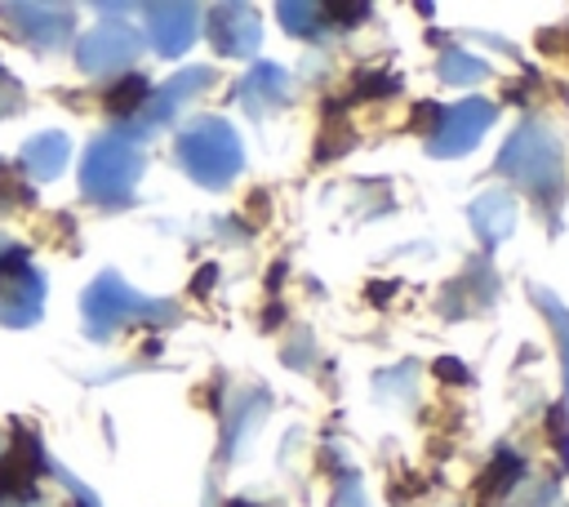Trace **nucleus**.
<instances>
[{
  "label": "nucleus",
  "mask_w": 569,
  "mask_h": 507,
  "mask_svg": "<svg viewBox=\"0 0 569 507\" xmlns=\"http://www.w3.org/2000/svg\"><path fill=\"white\" fill-rule=\"evenodd\" d=\"M49 471H53V476H62V480H67V489H71V494H76V507H98V498H93V494H89V489H84V485H80V480H71V476H67V471H62V467H49Z\"/></svg>",
  "instance_id": "nucleus-31"
},
{
  "label": "nucleus",
  "mask_w": 569,
  "mask_h": 507,
  "mask_svg": "<svg viewBox=\"0 0 569 507\" xmlns=\"http://www.w3.org/2000/svg\"><path fill=\"white\" fill-rule=\"evenodd\" d=\"M498 173L511 178L516 187H525L547 213H556V205L565 200V147L560 138L542 125V120H525L498 151Z\"/></svg>",
  "instance_id": "nucleus-1"
},
{
  "label": "nucleus",
  "mask_w": 569,
  "mask_h": 507,
  "mask_svg": "<svg viewBox=\"0 0 569 507\" xmlns=\"http://www.w3.org/2000/svg\"><path fill=\"white\" fill-rule=\"evenodd\" d=\"M209 44L222 58H253L262 44V22L249 4H218L209 9Z\"/></svg>",
  "instance_id": "nucleus-10"
},
{
  "label": "nucleus",
  "mask_w": 569,
  "mask_h": 507,
  "mask_svg": "<svg viewBox=\"0 0 569 507\" xmlns=\"http://www.w3.org/2000/svg\"><path fill=\"white\" fill-rule=\"evenodd\" d=\"M329 507H369V503H365V489H360V476H356L351 467L338 471V485H333Z\"/></svg>",
  "instance_id": "nucleus-24"
},
{
  "label": "nucleus",
  "mask_w": 569,
  "mask_h": 507,
  "mask_svg": "<svg viewBox=\"0 0 569 507\" xmlns=\"http://www.w3.org/2000/svg\"><path fill=\"white\" fill-rule=\"evenodd\" d=\"M391 294H396V280H373L369 285V302H387Z\"/></svg>",
  "instance_id": "nucleus-33"
},
{
  "label": "nucleus",
  "mask_w": 569,
  "mask_h": 507,
  "mask_svg": "<svg viewBox=\"0 0 569 507\" xmlns=\"http://www.w3.org/2000/svg\"><path fill=\"white\" fill-rule=\"evenodd\" d=\"M249 200H253V222H262V218L271 213V200H267V191H253Z\"/></svg>",
  "instance_id": "nucleus-34"
},
{
  "label": "nucleus",
  "mask_w": 569,
  "mask_h": 507,
  "mask_svg": "<svg viewBox=\"0 0 569 507\" xmlns=\"http://www.w3.org/2000/svg\"><path fill=\"white\" fill-rule=\"evenodd\" d=\"M227 507H258V503H244V498H236V503H227Z\"/></svg>",
  "instance_id": "nucleus-35"
},
{
  "label": "nucleus",
  "mask_w": 569,
  "mask_h": 507,
  "mask_svg": "<svg viewBox=\"0 0 569 507\" xmlns=\"http://www.w3.org/2000/svg\"><path fill=\"white\" fill-rule=\"evenodd\" d=\"M431 374H436L440 382H449V387H458V382L467 387V382H471V369H467L462 360H453V356H436V360H431Z\"/></svg>",
  "instance_id": "nucleus-26"
},
{
  "label": "nucleus",
  "mask_w": 569,
  "mask_h": 507,
  "mask_svg": "<svg viewBox=\"0 0 569 507\" xmlns=\"http://www.w3.org/2000/svg\"><path fill=\"white\" fill-rule=\"evenodd\" d=\"M178 165L187 169L191 182L209 187V191H222L236 182L240 165H244V147L236 138V129L218 116H200L191 120L182 133H178V147H173Z\"/></svg>",
  "instance_id": "nucleus-3"
},
{
  "label": "nucleus",
  "mask_w": 569,
  "mask_h": 507,
  "mask_svg": "<svg viewBox=\"0 0 569 507\" xmlns=\"http://www.w3.org/2000/svg\"><path fill=\"white\" fill-rule=\"evenodd\" d=\"M351 147H356V129H351L342 116H333V120L320 125V138H316V165L338 160V156H347Z\"/></svg>",
  "instance_id": "nucleus-22"
},
{
  "label": "nucleus",
  "mask_w": 569,
  "mask_h": 507,
  "mask_svg": "<svg viewBox=\"0 0 569 507\" xmlns=\"http://www.w3.org/2000/svg\"><path fill=\"white\" fill-rule=\"evenodd\" d=\"M280 360H284V365H293V369H302V365L311 360V338H307V334H298V342H293V347H280Z\"/></svg>",
  "instance_id": "nucleus-29"
},
{
  "label": "nucleus",
  "mask_w": 569,
  "mask_h": 507,
  "mask_svg": "<svg viewBox=\"0 0 569 507\" xmlns=\"http://www.w3.org/2000/svg\"><path fill=\"white\" fill-rule=\"evenodd\" d=\"M147 93H151V84H147L142 76H124L120 84H111V89H107V98H102V102H107V111H111V116H124V120H129V116H138V111H142Z\"/></svg>",
  "instance_id": "nucleus-21"
},
{
  "label": "nucleus",
  "mask_w": 569,
  "mask_h": 507,
  "mask_svg": "<svg viewBox=\"0 0 569 507\" xmlns=\"http://www.w3.org/2000/svg\"><path fill=\"white\" fill-rule=\"evenodd\" d=\"M276 18H280V27H284L289 36H298V40H320V36L329 31L325 9H320V4H311V0H289V4H276Z\"/></svg>",
  "instance_id": "nucleus-18"
},
{
  "label": "nucleus",
  "mask_w": 569,
  "mask_h": 507,
  "mask_svg": "<svg viewBox=\"0 0 569 507\" xmlns=\"http://www.w3.org/2000/svg\"><path fill=\"white\" fill-rule=\"evenodd\" d=\"M147 36H151V49L160 58H178L191 49L196 31H200V9L196 4H147Z\"/></svg>",
  "instance_id": "nucleus-11"
},
{
  "label": "nucleus",
  "mask_w": 569,
  "mask_h": 507,
  "mask_svg": "<svg viewBox=\"0 0 569 507\" xmlns=\"http://www.w3.org/2000/svg\"><path fill=\"white\" fill-rule=\"evenodd\" d=\"M138 49H142V36H138L133 27H124V22H102V27H93V31L76 44V62H80V71H89V76H111V71H124V67L138 58Z\"/></svg>",
  "instance_id": "nucleus-7"
},
{
  "label": "nucleus",
  "mask_w": 569,
  "mask_h": 507,
  "mask_svg": "<svg viewBox=\"0 0 569 507\" xmlns=\"http://www.w3.org/2000/svg\"><path fill=\"white\" fill-rule=\"evenodd\" d=\"M427 494V476H418V471H409V467H400V471H391V480H387V498L391 503H418Z\"/></svg>",
  "instance_id": "nucleus-23"
},
{
  "label": "nucleus",
  "mask_w": 569,
  "mask_h": 507,
  "mask_svg": "<svg viewBox=\"0 0 569 507\" xmlns=\"http://www.w3.org/2000/svg\"><path fill=\"white\" fill-rule=\"evenodd\" d=\"M520 480H525V458H520L511 445H498V454L489 458V467L476 476V503H480V507H493V503L507 498Z\"/></svg>",
  "instance_id": "nucleus-14"
},
{
  "label": "nucleus",
  "mask_w": 569,
  "mask_h": 507,
  "mask_svg": "<svg viewBox=\"0 0 569 507\" xmlns=\"http://www.w3.org/2000/svg\"><path fill=\"white\" fill-rule=\"evenodd\" d=\"M80 316H84V334L89 338H111L120 325H173L178 307L169 298H142L138 289H129L116 271H102L84 298H80Z\"/></svg>",
  "instance_id": "nucleus-2"
},
{
  "label": "nucleus",
  "mask_w": 569,
  "mask_h": 507,
  "mask_svg": "<svg viewBox=\"0 0 569 507\" xmlns=\"http://www.w3.org/2000/svg\"><path fill=\"white\" fill-rule=\"evenodd\" d=\"M396 93H400V76L387 71V67H369V71L351 76L347 102H373V98H396Z\"/></svg>",
  "instance_id": "nucleus-20"
},
{
  "label": "nucleus",
  "mask_w": 569,
  "mask_h": 507,
  "mask_svg": "<svg viewBox=\"0 0 569 507\" xmlns=\"http://www.w3.org/2000/svg\"><path fill=\"white\" fill-rule=\"evenodd\" d=\"M529 298H533L538 316L551 325V334H556V342H560V369H565V400H560V409H565V418H569V307H565L551 289H533V285H529Z\"/></svg>",
  "instance_id": "nucleus-17"
},
{
  "label": "nucleus",
  "mask_w": 569,
  "mask_h": 507,
  "mask_svg": "<svg viewBox=\"0 0 569 507\" xmlns=\"http://www.w3.org/2000/svg\"><path fill=\"white\" fill-rule=\"evenodd\" d=\"M436 76H440L445 84L471 89V84H480V80L489 76V62L476 58V53H467V49H445V53L436 58Z\"/></svg>",
  "instance_id": "nucleus-19"
},
{
  "label": "nucleus",
  "mask_w": 569,
  "mask_h": 507,
  "mask_svg": "<svg viewBox=\"0 0 569 507\" xmlns=\"http://www.w3.org/2000/svg\"><path fill=\"white\" fill-rule=\"evenodd\" d=\"M236 102H240L253 120L280 111V107L289 102V76H284V67H280V62H253L249 76L236 84Z\"/></svg>",
  "instance_id": "nucleus-12"
},
{
  "label": "nucleus",
  "mask_w": 569,
  "mask_h": 507,
  "mask_svg": "<svg viewBox=\"0 0 569 507\" xmlns=\"http://www.w3.org/2000/svg\"><path fill=\"white\" fill-rule=\"evenodd\" d=\"M213 67H182L178 76H169L156 93H147V102H142V111H138V133H147V129H156V125H169L191 98H200L204 89H213Z\"/></svg>",
  "instance_id": "nucleus-9"
},
{
  "label": "nucleus",
  "mask_w": 569,
  "mask_h": 507,
  "mask_svg": "<svg viewBox=\"0 0 569 507\" xmlns=\"http://www.w3.org/2000/svg\"><path fill=\"white\" fill-rule=\"evenodd\" d=\"M493 120H498V107L489 98H462L453 107H440V120L427 138V151L440 156V160L467 156V151H476V142L485 138V129Z\"/></svg>",
  "instance_id": "nucleus-6"
},
{
  "label": "nucleus",
  "mask_w": 569,
  "mask_h": 507,
  "mask_svg": "<svg viewBox=\"0 0 569 507\" xmlns=\"http://www.w3.org/2000/svg\"><path fill=\"white\" fill-rule=\"evenodd\" d=\"M538 49H547V53H569V27H547V31H538Z\"/></svg>",
  "instance_id": "nucleus-30"
},
{
  "label": "nucleus",
  "mask_w": 569,
  "mask_h": 507,
  "mask_svg": "<svg viewBox=\"0 0 569 507\" xmlns=\"http://www.w3.org/2000/svg\"><path fill=\"white\" fill-rule=\"evenodd\" d=\"M467 222H471V231L485 240V249L502 245V240L516 231V196H511V191H498V187L480 191V196L467 205Z\"/></svg>",
  "instance_id": "nucleus-13"
},
{
  "label": "nucleus",
  "mask_w": 569,
  "mask_h": 507,
  "mask_svg": "<svg viewBox=\"0 0 569 507\" xmlns=\"http://www.w3.org/2000/svg\"><path fill=\"white\" fill-rule=\"evenodd\" d=\"M267 405H271V396H267L262 387L240 391V400L231 405V418L222 422V458H236V445H240L244 436H253V431H258V422H262Z\"/></svg>",
  "instance_id": "nucleus-16"
},
{
  "label": "nucleus",
  "mask_w": 569,
  "mask_h": 507,
  "mask_svg": "<svg viewBox=\"0 0 569 507\" xmlns=\"http://www.w3.org/2000/svg\"><path fill=\"white\" fill-rule=\"evenodd\" d=\"M22 107V89H18V80L0 67V116H13Z\"/></svg>",
  "instance_id": "nucleus-28"
},
{
  "label": "nucleus",
  "mask_w": 569,
  "mask_h": 507,
  "mask_svg": "<svg viewBox=\"0 0 569 507\" xmlns=\"http://www.w3.org/2000/svg\"><path fill=\"white\" fill-rule=\"evenodd\" d=\"M142 178V151L124 133H102L89 142L80 165V187L98 205H129L133 187Z\"/></svg>",
  "instance_id": "nucleus-4"
},
{
  "label": "nucleus",
  "mask_w": 569,
  "mask_h": 507,
  "mask_svg": "<svg viewBox=\"0 0 569 507\" xmlns=\"http://www.w3.org/2000/svg\"><path fill=\"white\" fill-rule=\"evenodd\" d=\"M67 156H71V142H67V133H36L27 147H22V169L36 178V182H49V178H58L62 169H67Z\"/></svg>",
  "instance_id": "nucleus-15"
},
{
  "label": "nucleus",
  "mask_w": 569,
  "mask_h": 507,
  "mask_svg": "<svg viewBox=\"0 0 569 507\" xmlns=\"http://www.w3.org/2000/svg\"><path fill=\"white\" fill-rule=\"evenodd\" d=\"M44 307V276L27 262L22 245L0 236V325H36Z\"/></svg>",
  "instance_id": "nucleus-5"
},
{
  "label": "nucleus",
  "mask_w": 569,
  "mask_h": 507,
  "mask_svg": "<svg viewBox=\"0 0 569 507\" xmlns=\"http://www.w3.org/2000/svg\"><path fill=\"white\" fill-rule=\"evenodd\" d=\"M320 9H325V22L329 27H360L369 18V4H338V0H329Z\"/></svg>",
  "instance_id": "nucleus-25"
},
{
  "label": "nucleus",
  "mask_w": 569,
  "mask_h": 507,
  "mask_svg": "<svg viewBox=\"0 0 569 507\" xmlns=\"http://www.w3.org/2000/svg\"><path fill=\"white\" fill-rule=\"evenodd\" d=\"M436 120H440V102H418V107L409 111V129H413V133H431Z\"/></svg>",
  "instance_id": "nucleus-27"
},
{
  "label": "nucleus",
  "mask_w": 569,
  "mask_h": 507,
  "mask_svg": "<svg viewBox=\"0 0 569 507\" xmlns=\"http://www.w3.org/2000/svg\"><path fill=\"white\" fill-rule=\"evenodd\" d=\"M0 507H53V503H49V498H40V494L31 489V494H4V498H0Z\"/></svg>",
  "instance_id": "nucleus-32"
},
{
  "label": "nucleus",
  "mask_w": 569,
  "mask_h": 507,
  "mask_svg": "<svg viewBox=\"0 0 569 507\" xmlns=\"http://www.w3.org/2000/svg\"><path fill=\"white\" fill-rule=\"evenodd\" d=\"M13 36L40 53H53L71 40V9L67 4H0Z\"/></svg>",
  "instance_id": "nucleus-8"
}]
</instances>
